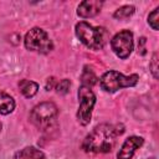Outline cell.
Masks as SVG:
<instances>
[{
	"label": "cell",
	"mask_w": 159,
	"mask_h": 159,
	"mask_svg": "<svg viewBox=\"0 0 159 159\" xmlns=\"http://www.w3.org/2000/svg\"><path fill=\"white\" fill-rule=\"evenodd\" d=\"M118 128L119 125H113L108 123L98 124L84 138L82 143V148L86 152H91V153L111 152L116 144V138L124 132V130H119Z\"/></svg>",
	"instance_id": "obj_1"
},
{
	"label": "cell",
	"mask_w": 159,
	"mask_h": 159,
	"mask_svg": "<svg viewBox=\"0 0 159 159\" xmlns=\"http://www.w3.org/2000/svg\"><path fill=\"white\" fill-rule=\"evenodd\" d=\"M76 36L78 40L91 50H101L108 40V32L104 27H94L86 21H80L76 27Z\"/></svg>",
	"instance_id": "obj_2"
},
{
	"label": "cell",
	"mask_w": 159,
	"mask_h": 159,
	"mask_svg": "<svg viewBox=\"0 0 159 159\" xmlns=\"http://www.w3.org/2000/svg\"><path fill=\"white\" fill-rule=\"evenodd\" d=\"M138 78L139 77L135 73L129 75V76H124L123 73H120L118 71H107L99 78V86L103 91L113 93L120 88L135 86L138 82Z\"/></svg>",
	"instance_id": "obj_3"
},
{
	"label": "cell",
	"mask_w": 159,
	"mask_h": 159,
	"mask_svg": "<svg viewBox=\"0 0 159 159\" xmlns=\"http://www.w3.org/2000/svg\"><path fill=\"white\" fill-rule=\"evenodd\" d=\"M24 43L29 51H35L39 53H48L53 48V43L50 40L47 32L40 27L31 29L25 35Z\"/></svg>",
	"instance_id": "obj_4"
},
{
	"label": "cell",
	"mask_w": 159,
	"mask_h": 159,
	"mask_svg": "<svg viewBox=\"0 0 159 159\" xmlns=\"http://www.w3.org/2000/svg\"><path fill=\"white\" fill-rule=\"evenodd\" d=\"M57 117V107L52 102H42L35 106L30 113L31 122L39 128H47Z\"/></svg>",
	"instance_id": "obj_5"
},
{
	"label": "cell",
	"mask_w": 159,
	"mask_h": 159,
	"mask_svg": "<svg viewBox=\"0 0 159 159\" xmlns=\"http://www.w3.org/2000/svg\"><path fill=\"white\" fill-rule=\"evenodd\" d=\"M80 107L77 111V119L82 125H87L91 122L92 109L96 103V96L93 91L87 86H81L78 89Z\"/></svg>",
	"instance_id": "obj_6"
},
{
	"label": "cell",
	"mask_w": 159,
	"mask_h": 159,
	"mask_svg": "<svg viewBox=\"0 0 159 159\" xmlns=\"http://www.w3.org/2000/svg\"><path fill=\"white\" fill-rule=\"evenodd\" d=\"M133 34L129 30H122L111 40V47L119 58H127L133 51Z\"/></svg>",
	"instance_id": "obj_7"
},
{
	"label": "cell",
	"mask_w": 159,
	"mask_h": 159,
	"mask_svg": "<svg viewBox=\"0 0 159 159\" xmlns=\"http://www.w3.org/2000/svg\"><path fill=\"white\" fill-rule=\"evenodd\" d=\"M144 143V139L142 137H137V135H132L129 138H127L124 140V143L122 144V148L119 149L117 158L118 159H132V157L134 155L135 150L138 148H140Z\"/></svg>",
	"instance_id": "obj_8"
},
{
	"label": "cell",
	"mask_w": 159,
	"mask_h": 159,
	"mask_svg": "<svg viewBox=\"0 0 159 159\" xmlns=\"http://www.w3.org/2000/svg\"><path fill=\"white\" fill-rule=\"evenodd\" d=\"M103 2L99 0H84L77 7V15L82 19H89L96 16L101 9Z\"/></svg>",
	"instance_id": "obj_9"
},
{
	"label": "cell",
	"mask_w": 159,
	"mask_h": 159,
	"mask_svg": "<svg viewBox=\"0 0 159 159\" xmlns=\"http://www.w3.org/2000/svg\"><path fill=\"white\" fill-rule=\"evenodd\" d=\"M19 88L20 92L26 97V98H31L34 97L37 91H39V84L34 81H29V80H21L19 82Z\"/></svg>",
	"instance_id": "obj_10"
},
{
	"label": "cell",
	"mask_w": 159,
	"mask_h": 159,
	"mask_svg": "<svg viewBox=\"0 0 159 159\" xmlns=\"http://www.w3.org/2000/svg\"><path fill=\"white\" fill-rule=\"evenodd\" d=\"M15 109V101L11 96L0 91V114H9Z\"/></svg>",
	"instance_id": "obj_11"
},
{
	"label": "cell",
	"mask_w": 159,
	"mask_h": 159,
	"mask_svg": "<svg viewBox=\"0 0 159 159\" xmlns=\"http://www.w3.org/2000/svg\"><path fill=\"white\" fill-rule=\"evenodd\" d=\"M16 159H45V154L35 147H27L16 154Z\"/></svg>",
	"instance_id": "obj_12"
},
{
	"label": "cell",
	"mask_w": 159,
	"mask_h": 159,
	"mask_svg": "<svg viewBox=\"0 0 159 159\" xmlns=\"http://www.w3.org/2000/svg\"><path fill=\"white\" fill-rule=\"evenodd\" d=\"M81 81H82V86H87V87H92L97 83V76L94 75V72L88 68L87 66L84 67L83 72H82V76H81Z\"/></svg>",
	"instance_id": "obj_13"
},
{
	"label": "cell",
	"mask_w": 159,
	"mask_h": 159,
	"mask_svg": "<svg viewBox=\"0 0 159 159\" xmlns=\"http://www.w3.org/2000/svg\"><path fill=\"white\" fill-rule=\"evenodd\" d=\"M135 11V7L133 5H124V6H120L119 9H117L113 14V16L118 20H123V19H128L130 17Z\"/></svg>",
	"instance_id": "obj_14"
},
{
	"label": "cell",
	"mask_w": 159,
	"mask_h": 159,
	"mask_svg": "<svg viewBox=\"0 0 159 159\" xmlns=\"http://www.w3.org/2000/svg\"><path fill=\"white\" fill-rule=\"evenodd\" d=\"M148 24H149L150 27H152L153 30H155V31L159 29V7L154 9V10L149 14V16H148Z\"/></svg>",
	"instance_id": "obj_15"
},
{
	"label": "cell",
	"mask_w": 159,
	"mask_h": 159,
	"mask_svg": "<svg viewBox=\"0 0 159 159\" xmlns=\"http://www.w3.org/2000/svg\"><path fill=\"white\" fill-rule=\"evenodd\" d=\"M70 86H71L70 80L63 78V80H61V81L56 84V91H57L58 94H66V93L68 92V89H70Z\"/></svg>",
	"instance_id": "obj_16"
},
{
	"label": "cell",
	"mask_w": 159,
	"mask_h": 159,
	"mask_svg": "<svg viewBox=\"0 0 159 159\" xmlns=\"http://www.w3.org/2000/svg\"><path fill=\"white\" fill-rule=\"evenodd\" d=\"M149 67H150V71H152L154 78H158V53L157 52L153 55V58L149 63Z\"/></svg>",
	"instance_id": "obj_17"
},
{
	"label": "cell",
	"mask_w": 159,
	"mask_h": 159,
	"mask_svg": "<svg viewBox=\"0 0 159 159\" xmlns=\"http://www.w3.org/2000/svg\"><path fill=\"white\" fill-rule=\"evenodd\" d=\"M55 84H57L55 77H50V78H47V82H46V89H47V91L52 89L53 87H56Z\"/></svg>",
	"instance_id": "obj_18"
},
{
	"label": "cell",
	"mask_w": 159,
	"mask_h": 159,
	"mask_svg": "<svg viewBox=\"0 0 159 159\" xmlns=\"http://www.w3.org/2000/svg\"><path fill=\"white\" fill-rule=\"evenodd\" d=\"M144 45H145V37H140V39H139V43H138V47H139L142 55L145 53V47H144Z\"/></svg>",
	"instance_id": "obj_19"
},
{
	"label": "cell",
	"mask_w": 159,
	"mask_h": 159,
	"mask_svg": "<svg viewBox=\"0 0 159 159\" xmlns=\"http://www.w3.org/2000/svg\"><path fill=\"white\" fill-rule=\"evenodd\" d=\"M1 128H2V124H1V123H0V130H1Z\"/></svg>",
	"instance_id": "obj_20"
},
{
	"label": "cell",
	"mask_w": 159,
	"mask_h": 159,
	"mask_svg": "<svg viewBox=\"0 0 159 159\" xmlns=\"http://www.w3.org/2000/svg\"><path fill=\"white\" fill-rule=\"evenodd\" d=\"M148 159H155V158H148Z\"/></svg>",
	"instance_id": "obj_21"
}]
</instances>
